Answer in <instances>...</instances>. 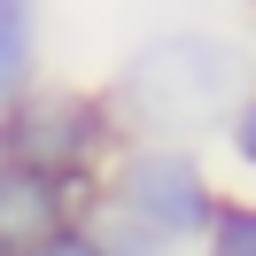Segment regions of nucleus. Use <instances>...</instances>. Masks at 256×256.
<instances>
[{"instance_id":"nucleus-1","label":"nucleus","mask_w":256,"mask_h":256,"mask_svg":"<svg viewBox=\"0 0 256 256\" xmlns=\"http://www.w3.org/2000/svg\"><path fill=\"white\" fill-rule=\"evenodd\" d=\"M240 101H248V54L210 32H163L148 47H132L109 86L116 124L140 140H163V148L194 140L210 124H233Z\"/></svg>"},{"instance_id":"nucleus-2","label":"nucleus","mask_w":256,"mask_h":256,"mask_svg":"<svg viewBox=\"0 0 256 256\" xmlns=\"http://www.w3.org/2000/svg\"><path fill=\"white\" fill-rule=\"evenodd\" d=\"M124 148V124H116L109 94L94 86H39L0 116V156L32 163L47 178H101V163Z\"/></svg>"},{"instance_id":"nucleus-3","label":"nucleus","mask_w":256,"mask_h":256,"mask_svg":"<svg viewBox=\"0 0 256 256\" xmlns=\"http://www.w3.org/2000/svg\"><path fill=\"white\" fill-rule=\"evenodd\" d=\"M101 210H116V218L148 225L156 240H202L210 233V210H218V194H210L202 163L186 156V148H163V140H124L109 156V171H101Z\"/></svg>"},{"instance_id":"nucleus-4","label":"nucleus","mask_w":256,"mask_h":256,"mask_svg":"<svg viewBox=\"0 0 256 256\" xmlns=\"http://www.w3.org/2000/svg\"><path fill=\"white\" fill-rule=\"evenodd\" d=\"M86 202H101V178H47V171H32V163L0 156V256L39 248V240H47L54 225H70Z\"/></svg>"},{"instance_id":"nucleus-5","label":"nucleus","mask_w":256,"mask_h":256,"mask_svg":"<svg viewBox=\"0 0 256 256\" xmlns=\"http://www.w3.org/2000/svg\"><path fill=\"white\" fill-rule=\"evenodd\" d=\"M32 54H39V0H0V116L32 94Z\"/></svg>"},{"instance_id":"nucleus-6","label":"nucleus","mask_w":256,"mask_h":256,"mask_svg":"<svg viewBox=\"0 0 256 256\" xmlns=\"http://www.w3.org/2000/svg\"><path fill=\"white\" fill-rule=\"evenodd\" d=\"M86 233H94L101 240V256H178L171 248V240H156V233H148V225H132V218H116V210H86Z\"/></svg>"},{"instance_id":"nucleus-7","label":"nucleus","mask_w":256,"mask_h":256,"mask_svg":"<svg viewBox=\"0 0 256 256\" xmlns=\"http://www.w3.org/2000/svg\"><path fill=\"white\" fill-rule=\"evenodd\" d=\"M202 248H210V256H256V202H218Z\"/></svg>"},{"instance_id":"nucleus-8","label":"nucleus","mask_w":256,"mask_h":256,"mask_svg":"<svg viewBox=\"0 0 256 256\" xmlns=\"http://www.w3.org/2000/svg\"><path fill=\"white\" fill-rule=\"evenodd\" d=\"M24 256H101V240L86 233V218H70V225H54L39 248H24Z\"/></svg>"},{"instance_id":"nucleus-9","label":"nucleus","mask_w":256,"mask_h":256,"mask_svg":"<svg viewBox=\"0 0 256 256\" xmlns=\"http://www.w3.org/2000/svg\"><path fill=\"white\" fill-rule=\"evenodd\" d=\"M225 140H233V156H240V163L256 171V94H248V101L233 109V124H225Z\"/></svg>"}]
</instances>
